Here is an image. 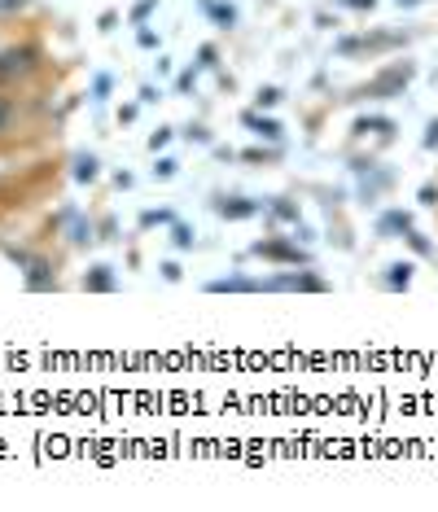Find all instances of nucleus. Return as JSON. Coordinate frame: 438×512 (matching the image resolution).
<instances>
[{
	"label": "nucleus",
	"mask_w": 438,
	"mask_h": 512,
	"mask_svg": "<svg viewBox=\"0 0 438 512\" xmlns=\"http://www.w3.org/2000/svg\"><path fill=\"white\" fill-rule=\"evenodd\" d=\"M44 71V49L36 40H22L0 49V88H22Z\"/></svg>",
	"instance_id": "1"
},
{
	"label": "nucleus",
	"mask_w": 438,
	"mask_h": 512,
	"mask_svg": "<svg viewBox=\"0 0 438 512\" xmlns=\"http://www.w3.org/2000/svg\"><path fill=\"white\" fill-rule=\"evenodd\" d=\"M5 259L22 272V285L31 289V294H49L57 289V267L49 254H36V250H18V246H5Z\"/></svg>",
	"instance_id": "2"
},
{
	"label": "nucleus",
	"mask_w": 438,
	"mask_h": 512,
	"mask_svg": "<svg viewBox=\"0 0 438 512\" xmlns=\"http://www.w3.org/2000/svg\"><path fill=\"white\" fill-rule=\"evenodd\" d=\"M412 79H417V66H412V62H386L382 71H377L360 92H355V97H360V101H390V97H403V88H408Z\"/></svg>",
	"instance_id": "3"
},
{
	"label": "nucleus",
	"mask_w": 438,
	"mask_h": 512,
	"mask_svg": "<svg viewBox=\"0 0 438 512\" xmlns=\"http://www.w3.org/2000/svg\"><path fill=\"white\" fill-rule=\"evenodd\" d=\"M250 254H255V259H268L276 267H311V254L298 237L294 241L290 237H263V241L250 246Z\"/></svg>",
	"instance_id": "4"
},
{
	"label": "nucleus",
	"mask_w": 438,
	"mask_h": 512,
	"mask_svg": "<svg viewBox=\"0 0 438 512\" xmlns=\"http://www.w3.org/2000/svg\"><path fill=\"white\" fill-rule=\"evenodd\" d=\"M329 281L325 276H316L311 267H303V272H276L263 281V294H325Z\"/></svg>",
	"instance_id": "5"
},
{
	"label": "nucleus",
	"mask_w": 438,
	"mask_h": 512,
	"mask_svg": "<svg viewBox=\"0 0 438 512\" xmlns=\"http://www.w3.org/2000/svg\"><path fill=\"white\" fill-rule=\"evenodd\" d=\"M62 224H66V246L88 250L92 241H97V224H92L88 215H79L75 206H66V211H62Z\"/></svg>",
	"instance_id": "6"
},
{
	"label": "nucleus",
	"mask_w": 438,
	"mask_h": 512,
	"mask_svg": "<svg viewBox=\"0 0 438 512\" xmlns=\"http://www.w3.org/2000/svg\"><path fill=\"white\" fill-rule=\"evenodd\" d=\"M79 285H84V294H114L119 289V276H114L110 263H92L84 276H79Z\"/></svg>",
	"instance_id": "7"
},
{
	"label": "nucleus",
	"mask_w": 438,
	"mask_h": 512,
	"mask_svg": "<svg viewBox=\"0 0 438 512\" xmlns=\"http://www.w3.org/2000/svg\"><path fill=\"white\" fill-rule=\"evenodd\" d=\"M241 123L250 127V132L259 136V141H268V145H281V136H285V127L272 119V114H263V110H246L241 114Z\"/></svg>",
	"instance_id": "8"
},
{
	"label": "nucleus",
	"mask_w": 438,
	"mask_h": 512,
	"mask_svg": "<svg viewBox=\"0 0 438 512\" xmlns=\"http://www.w3.org/2000/svg\"><path fill=\"white\" fill-rule=\"evenodd\" d=\"M206 289H211V294H263V281L233 272V276H215V281L206 285Z\"/></svg>",
	"instance_id": "9"
},
{
	"label": "nucleus",
	"mask_w": 438,
	"mask_h": 512,
	"mask_svg": "<svg viewBox=\"0 0 438 512\" xmlns=\"http://www.w3.org/2000/svg\"><path fill=\"white\" fill-rule=\"evenodd\" d=\"M408 36H347L338 40V53H364V49H399Z\"/></svg>",
	"instance_id": "10"
},
{
	"label": "nucleus",
	"mask_w": 438,
	"mask_h": 512,
	"mask_svg": "<svg viewBox=\"0 0 438 512\" xmlns=\"http://www.w3.org/2000/svg\"><path fill=\"white\" fill-rule=\"evenodd\" d=\"M263 211V202H250V197H219L215 215L219 219H255Z\"/></svg>",
	"instance_id": "11"
},
{
	"label": "nucleus",
	"mask_w": 438,
	"mask_h": 512,
	"mask_svg": "<svg viewBox=\"0 0 438 512\" xmlns=\"http://www.w3.org/2000/svg\"><path fill=\"white\" fill-rule=\"evenodd\" d=\"M377 232H382V237H403V232H412V215L408 211H386L382 219H377Z\"/></svg>",
	"instance_id": "12"
},
{
	"label": "nucleus",
	"mask_w": 438,
	"mask_h": 512,
	"mask_svg": "<svg viewBox=\"0 0 438 512\" xmlns=\"http://www.w3.org/2000/svg\"><path fill=\"white\" fill-rule=\"evenodd\" d=\"M263 211H268L272 219H281V224H294V228L303 224V215H298V202H290V197H272Z\"/></svg>",
	"instance_id": "13"
},
{
	"label": "nucleus",
	"mask_w": 438,
	"mask_h": 512,
	"mask_svg": "<svg viewBox=\"0 0 438 512\" xmlns=\"http://www.w3.org/2000/svg\"><path fill=\"white\" fill-rule=\"evenodd\" d=\"M71 176H75V184H97V176H101V162H97V154H75Z\"/></svg>",
	"instance_id": "14"
},
{
	"label": "nucleus",
	"mask_w": 438,
	"mask_h": 512,
	"mask_svg": "<svg viewBox=\"0 0 438 512\" xmlns=\"http://www.w3.org/2000/svg\"><path fill=\"white\" fill-rule=\"evenodd\" d=\"M202 14L211 22H219V27H237V9L224 5V0H202Z\"/></svg>",
	"instance_id": "15"
},
{
	"label": "nucleus",
	"mask_w": 438,
	"mask_h": 512,
	"mask_svg": "<svg viewBox=\"0 0 438 512\" xmlns=\"http://www.w3.org/2000/svg\"><path fill=\"white\" fill-rule=\"evenodd\" d=\"M412 285V263H390L386 267V289L390 294H403Z\"/></svg>",
	"instance_id": "16"
},
{
	"label": "nucleus",
	"mask_w": 438,
	"mask_h": 512,
	"mask_svg": "<svg viewBox=\"0 0 438 512\" xmlns=\"http://www.w3.org/2000/svg\"><path fill=\"white\" fill-rule=\"evenodd\" d=\"M14 119H18V101L0 92V136H5V132H14Z\"/></svg>",
	"instance_id": "17"
},
{
	"label": "nucleus",
	"mask_w": 438,
	"mask_h": 512,
	"mask_svg": "<svg viewBox=\"0 0 438 512\" xmlns=\"http://www.w3.org/2000/svg\"><path fill=\"white\" fill-rule=\"evenodd\" d=\"M171 246H176V250H193V246H198V237H193L189 224H180V219H176V224H171Z\"/></svg>",
	"instance_id": "18"
},
{
	"label": "nucleus",
	"mask_w": 438,
	"mask_h": 512,
	"mask_svg": "<svg viewBox=\"0 0 438 512\" xmlns=\"http://www.w3.org/2000/svg\"><path fill=\"white\" fill-rule=\"evenodd\" d=\"M158 224H176V215L167 211V206H158V211H141V228H158Z\"/></svg>",
	"instance_id": "19"
},
{
	"label": "nucleus",
	"mask_w": 438,
	"mask_h": 512,
	"mask_svg": "<svg viewBox=\"0 0 438 512\" xmlns=\"http://www.w3.org/2000/svg\"><path fill=\"white\" fill-rule=\"evenodd\" d=\"M281 97H285V92L276 88V84H268V88L255 92V106H259V110H272V106H281Z\"/></svg>",
	"instance_id": "20"
},
{
	"label": "nucleus",
	"mask_w": 438,
	"mask_h": 512,
	"mask_svg": "<svg viewBox=\"0 0 438 512\" xmlns=\"http://www.w3.org/2000/svg\"><path fill=\"white\" fill-rule=\"evenodd\" d=\"M97 241H119V219H114V215H101V219H97Z\"/></svg>",
	"instance_id": "21"
},
{
	"label": "nucleus",
	"mask_w": 438,
	"mask_h": 512,
	"mask_svg": "<svg viewBox=\"0 0 438 512\" xmlns=\"http://www.w3.org/2000/svg\"><path fill=\"white\" fill-rule=\"evenodd\" d=\"M403 241H408V246H412V250H417V254H425V259H430V254H434V246H430V237H425V232H417V228H412V232H403Z\"/></svg>",
	"instance_id": "22"
},
{
	"label": "nucleus",
	"mask_w": 438,
	"mask_h": 512,
	"mask_svg": "<svg viewBox=\"0 0 438 512\" xmlns=\"http://www.w3.org/2000/svg\"><path fill=\"white\" fill-rule=\"evenodd\" d=\"M355 132H382V136H390V132H395V123H390V119H360V123H355Z\"/></svg>",
	"instance_id": "23"
},
{
	"label": "nucleus",
	"mask_w": 438,
	"mask_h": 512,
	"mask_svg": "<svg viewBox=\"0 0 438 512\" xmlns=\"http://www.w3.org/2000/svg\"><path fill=\"white\" fill-rule=\"evenodd\" d=\"M198 71H219V49L215 44H202L198 49Z\"/></svg>",
	"instance_id": "24"
},
{
	"label": "nucleus",
	"mask_w": 438,
	"mask_h": 512,
	"mask_svg": "<svg viewBox=\"0 0 438 512\" xmlns=\"http://www.w3.org/2000/svg\"><path fill=\"white\" fill-rule=\"evenodd\" d=\"M154 9H158V0H136V5H132V22H136V27H141V22H149V14H154Z\"/></svg>",
	"instance_id": "25"
},
{
	"label": "nucleus",
	"mask_w": 438,
	"mask_h": 512,
	"mask_svg": "<svg viewBox=\"0 0 438 512\" xmlns=\"http://www.w3.org/2000/svg\"><path fill=\"white\" fill-rule=\"evenodd\" d=\"M110 88H114V79H110V75H97V79H92V101L101 106V101L110 97Z\"/></svg>",
	"instance_id": "26"
},
{
	"label": "nucleus",
	"mask_w": 438,
	"mask_h": 512,
	"mask_svg": "<svg viewBox=\"0 0 438 512\" xmlns=\"http://www.w3.org/2000/svg\"><path fill=\"white\" fill-rule=\"evenodd\" d=\"M176 171H180V162H176V158H158V162H154V180H171Z\"/></svg>",
	"instance_id": "27"
},
{
	"label": "nucleus",
	"mask_w": 438,
	"mask_h": 512,
	"mask_svg": "<svg viewBox=\"0 0 438 512\" xmlns=\"http://www.w3.org/2000/svg\"><path fill=\"white\" fill-rule=\"evenodd\" d=\"M198 88V66H189V71L176 75V92H193Z\"/></svg>",
	"instance_id": "28"
},
{
	"label": "nucleus",
	"mask_w": 438,
	"mask_h": 512,
	"mask_svg": "<svg viewBox=\"0 0 438 512\" xmlns=\"http://www.w3.org/2000/svg\"><path fill=\"white\" fill-rule=\"evenodd\" d=\"M171 136H176L171 127H158V132H149V149H154V154H158V149H167V145H171Z\"/></svg>",
	"instance_id": "29"
},
{
	"label": "nucleus",
	"mask_w": 438,
	"mask_h": 512,
	"mask_svg": "<svg viewBox=\"0 0 438 512\" xmlns=\"http://www.w3.org/2000/svg\"><path fill=\"white\" fill-rule=\"evenodd\" d=\"M276 158V145L272 149H246V154H241V162H272Z\"/></svg>",
	"instance_id": "30"
},
{
	"label": "nucleus",
	"mask_w": 438,
	"mask_h": 512,
	"mask_svg": "<svg viewBox=\"0 0 438 512\" xmlns=\"http://www.w3.org/2000/svg\"><path fill=\"white\" fill-rule=\"evenodd\" d=\"M158 272H163V281H171V285H176V281H180V276H184V267H180L176 259H167L163 267H158Z\"/></svg>",
	"instance_id": "31"
},
{
	"label": "nucleus",
	"mask_w": 438,
	"mask_h": 512,
	"mask_svg": "<svg viewBox=\"0 0 438 512\" xmlns=\"http://www.w3.org/2000/svg\"><path fill=\"white\" fill-rule=\"evenodd\" d=\"M421 206H438V184H421Z\"/></svg>",
	"instance_id": "32"
},
{
	"label": "nucleus",
	"mask_w": 438,
	"mask_h": 512,
	"mask_svg": "<svg viewBox=\"0 0 438 512\" xmlns=\"http://www.w3.org/2000/svg\"><path fill=\"white\" fill-rule=\"evenodd\" d=\"M189 141H198V145H211V132H206L202 123H193V127H189Z\"/></svg>",
	"instance_id": "33"
},
{
	"label": "nucleus",
	"mask_w": 438,
	"mask_h": 512,
	"mask_svg": "<svg viewBox=\"0 0 438 512\" xmlns=\"http://www.w3.org/2000/svg\"><path fill=\"white\" fill-rule=\"evenodd\" d=\"M136 44H141V49H158V36L149 27H141V36H136Z\"/></svg>",
	"instance_id": "34"
},
{
	"label": "nucleus",
	"mask_w": 438,
	"mask_h": 512,
	"mask_svg": "<svg viewBox=\"0 0 438 512\" xmlns=\"http://www.w3.org/2000/svg\"><path fill=\"white\" fill-rule=\"evenodd\" d=\"M114 22H119V14H114V9H106V14L97 18V27H101V31H114Z\"/></svg>",
	"instance_id": "35"
},
{
	"label": "nucleus",
	"mask_w": 438,
	"mask_h": 512,
	"mask_svg": "<svg viewBox=\"0 0 438 512\" xmlns=\"http://www.w3.org/2000/svg\"><path fill=\"white\" fill-rule=\"evenodd\" d=\"M425 149H438V119L425 127Z\"/></svg>",
	"instance_id": "36"
},
{
	"label": "nucleus",
	"mask_w": 438,
	"mask_h": 512,
	"mask_svg": "<svg viewBox=\"0 0 438 512\" xmlns=\"http://www.w3.org/2000/svg\"><path fill=\"white\" fill-rule=\"evenodd\" d=\"M31 0H0V14H14V9H27Z\"/></svg>",
	"instance_id": "37"
},
{
	"label": "nucleus",
	"mask_w": 438,
	"mask_h": 512,
	"mask_svg": "<svg viewBox=\"0 0 438 512\" xmlns=\"http://www.w3.org/2000/svg\"><path fill=\"white\" fill-rule=\"evenodd\" d=\"M141 101H145V106H154V101H158V88L145 84V88H141Z\"/></svg>",
	"instance_id": "38"
},
{
	"label": "nucleus",
	"mask_w": 438,
	"mask_h": 512,
	"mask_svg": "<svg viewBox=\"0 0 438 512\" xmlns=\"http://www.w3.org/2000/svg\"><path fill=\"white\" fill-rule=\"evenodd\" d=\"M347 9H373V0H342Z\"/></svg>",
	"instance_id": "39"
},
{
	"label": "nucleus",
	"mask_w": 438,
	"mask_h": 512,
	"mask_svg": "<svg viewBox=\"0 0 438 512\" xmlns=\"http://www.w3.org/2000/svg\"><path fill=\"white\" fill-rule=\"evenodd\" d=\"M399 5H417V0H399Z\"/></svg>",
	"instance_id": "40"
}]
</instances>
